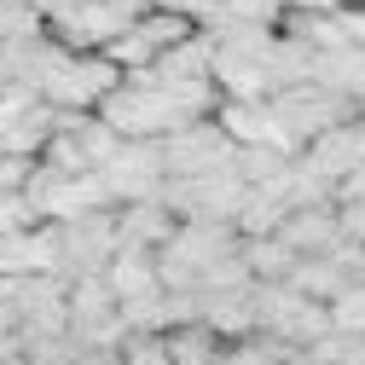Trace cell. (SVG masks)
I'll return each instance as SVG.
<instances>
[{"label": "cell", "instance_id": "5b68a950", "mask_svg": "<svg viewBox=\"0 0 365 365\" xmlns=\"http://www.w3.org/2000/svg\"><path fill=\"white\" fill-rule=\"evenodd\" d=\"M255 331L307 354L319 336H331V307L302 296L296 284H255Z\"/></svg>", "mask_w": 365, "mask_h": 365}, {"label": "cell", "instance_id": "9c48e42d", "mask_svg": "<svg viewBox=\"0 0 365 365\" xmlns=\"http://www.w3.org/2000/svg\"><path fill=\"white\" fill-rule=\"evenodd\" d=\"M168 180V163H163V145L157 140H122V151L110 157L105 168V186L116 203H140V197H157Z\"/></svg>", "mask_w": 365, "mask_h": 365}, {"label": "cell", "instance_id": "7c38bea8", "mask_svg": "<svg viewBox=\"0 0 365 365\" xmlns=\"http://www.w3.org/2000/svg\"><path fill=\"white\" fill-rule=\"evenodd\" d=\"M174 209L163 197H140V203H116V232H122V250H163L174 238Z\"/></svg>", "mask_w": 365, "mask_h": 365}, {"label": "cell", "instance_id": "2e32d148", "mask_svg": "<svg viewBox=\"0 0 365 365\" xmlns=\"http://www.w3.org/2000/svg\"><path fill=\"white\" fill-rule=\"evenodd\" d=\"M163 342H168V359L174 365H215L226 354V336L209 325V319H180V325L163 331Z\"/></svg>", "mask_w": 365, "mask_h": 365}, {"label": "cell", "instance_id": "d4e9b609", "mask_svg": "<svg viewBox=\"0 0 365 365\" xmlns=\"http://www.w3.org/2000/svg\"><path fill=\"white\" fill-rule=\"evenodd\" d=\"M348 365H365V336H354V348H348Z\"/></svg>", "mask_w": 365, "mask_h": 365}, {"label": "cell", "instance_id": "7402d4cb", "mask_svg": "<svg viewBox=\"0 0 365 365\" xmlns=\"http://www.w3.org/2000/svg\"><path fill=\"white\" fill-rule=\"evenodd\" d=\"M35 174V157H18V151H0V192H24Z\"/></svg>", "mask_w": 365, "mask_h": 365}, {"label": "cell", "instance_id": "44dd1931", "mask_svg": "<svg viewBox=\"0 0 365 365\" xmlns=\"http://www.w3.org/2000/svg\"><path fill=\"white\" fill-rule=\"evenodd\" d=\"M122 365H174L163 331H128L122 336Z\"/></svg>", "mask_w": 365, "mask_h": 365}, {"label": "cell", "instance_id": "7a4b0ae2", "mask_svg": "<svg viewBox=\"0 0 365 365\" xmlns=\"http://www.w3.org/2000/svg\"><path fill=\"white\" fill-rule=\"evenodd\" d=\"M116 87H122V64L110 53H70V47H58L47 58V70H41L35 93L53 110H99Z\"/></svg>", "mask_w": 365, "mask_h": 365}, {"label": "cell", "instance_id": "277c9868", "mask_svg": "<svg viewBox=\"0 0 365 365\" xmlns=\"http://www.w3.org/2000/svg\"><path fill=\"white\" fill-rule=\"evenodd\" d=\"M122 151V133L99 116V110H58L53 140L41 151V163H53L64 174H105L110 157Z\"/></svg>", "mask_w": 365, "mask_h": 365}, {"label": "cell", "instance_id": "8992f818", "mask_svg": "<svg viewBox=\"0 0 365 365\" xmlns=\"http://www.w3.org/2000/svg\"><path fill=\"white\" fill-rule=\"evenodd\" d=\"M58 226V279H93L110 267V255L122 250L116 232V209H87L76 220H53Z\"/></svg>", "mask_w": 365, "mask_h": 365}, {"label": "cell", "instance_id": "e0dca14e", "mask_svg": "<svg viewBox=\"0 0 365 365\" xmlns=\"http://www.w3.org/2000/svg\"><path fill=\"white\" fill-rule=\"evenodd\" d=\"M238 255H244V267H250V279H255V284H284L290 272H296V261H302L279 232L244 238V244H238Z\"/></svg>", "mask_w": 365, "mask_h": 365}, {"label": "cell", "instance_id": "ac0fdd59", "mask_svg": "<svg viewBox=\"0 0 365 365\" xmlns=\"http://www.w3.org/2000/svg\"><path fill=\"white\" fill-rule=\"evenodd\" d=\"M313 81L336 87L348 99H365V47H331L313 58Z\"/></svg>", "mask_w": 365, "mask_h": 365}, {"label": "cell", "instance_id": "8fae6325", "mask_svg": "<svg viewBox=\"0 0 365 365\" xmlns=\"http://www.w3.org/2000/svg\"><path fill=\"white\" fill-rule=\"evenodd\" d=\"M279 238L296 250V255H331V250H342L348 238H342V215H336V203H307V209H290L284 215V226H279Z\"/></svg>", "mask_w": 365, "mask_h": 365}, {"label": "cell", "instance_id": "3957f363", "mask_svg": "<svg viewBox=\"0 0 365 365\" xmlns=\"http://www.w3.org/2000/svg\"><path fill=\"white\" fill-rule=\"evenodd\" d=\"M99 116L122 133V140H163V133L180 128V110H174V99H168V87H163L151 70L122 76V87L99 105Z\"/></svg>", "mask_w": 365, "mask_h": 365}, {"label": "cell", "instance_id": "603a6c76", "mask_svg": "<svg viewBox=\"0 0 365 365\" xmlns=\"http://www.w3.org/2000/svg\"><path fill=\"white\" fill-rule=\"evenodd\" d=\"M70 365H122V348H87V342H76Z\"/></svg>", "mask_w": 365, "mask_h": 365}, {"label": "cell", "instance_id": "ba28073f", "mask_svg": "<svg viewBox=\"0 0 365 365\" xmlns=\"http://www.w3.org/2000/svg\"><path fill=\"white\" fill-rule=\"evenodd\" d=\"M163 163H168V180H192V174H215V168H232V140H226V128L215 116L203 122H186V128H174L163 133Z\"/></svg>", "mask_w": 365, "mask_h": 365}, {"label": "cell", "instance_id": "4fadbf2b", "mask_svg": "<svg viewBox=\"0 0 365 365\" xmlns=\"http://www.w3.org/2000/svg\"><path fill=\"white\" fill-rule=\"evenodd\" d=\"M307 168H319L331 180V186H342V180L365 163V145H359V122H342V128H331V133H319V140L307 145V151H296Z\"/></svg>", "mask_w": 365, "mask_h": 365}, {"label": "cell", "instance_id": "4316f807", "mask_svg": "<svg viewBox=\"0 0 365 365\" xmlns=\"http://www.w3.org/2000/svg\"><path fill=\"white\" fill-rule=\"evenodd\" d=\"M302 365H313V359H302Z\"/></svg>", "mask_w": 365, "mask_h": 365}, {"label": "cell", "instance_id": "cb8c5ba5", "mask_svg": "<svg viewBox=\"0 0 365 365\" xmlns=\"http://www.w3.org/2000/svg\"><path fill=\"white\" fill-rule=\"evenodd\" d=\"M348 0H290V12H342Z\"/></svg>", "mask_w": 365, "mask_h": 365}, {"label": "cell", "instance_id": "30bf717a", "mask_svg": "<svg viewBox=\"0 0 365 365\" xmlns=\"http://www.w3.org/2000/svg\"><path fill=\"white\" fill-rule=\"evenodd\" d=\"M122 29H128V18L110 12L105 0H81L76 12H64V18L47 24V35L58 41V47H70V53H105Z\"/></svg>", "mask_w": 365, "mask_h": 365}, {"label": "cell", "instance_id": "484cf974", "mask_svg": "<svg viewBox=\"0 0 365 365\" xmlns=\"http://www.w3.org/2000/svg\"><path fill=\"white\" fill-rule=\"evenodd\" d=\"M359 122H365V99H359Z\"/></svg>", "mask_w": 365, "mask_h": 365}, {"label": "cell", "instance_id": "ffe728a7", "mask_svg": "<svg viewBox=\"0 0 365 365\" xmlns=\"http://www.w3.org/2000/svg\"><path fill=\"white\" fill-rule=\"evenodd\" d=\"M325 307H331V331H342V336H365V279H354L348 290H336Z\"/></svg>", "mask_w": 365, "mask_h": 365}, {"label": "cell", "instance_id": "5bb4252c", "mask_svg": "<svg viewBox=\"0 0 365 365\" xmlns=\"http://www.w3.org/2000/svg\"><path fill=\"white\" fill-rule=\"evenodd\" d=\"M215 122L226 128L232 145H279V128H272V105L267 99H220Z\"/></svg>", "mask_w": 365, "mask_h": 365}, {"label": "cell", "instance_id": "d6986e66", "mask_svg": "<svg viewBox=\"0 0 365 365\" xmlns=\"http://www.w3.org/2000/svg\"><path fill=\"white\" fill-rule=\"evenodd\" d=\"M232 168H238L244 186H267V180H279L290 168V151H279V145H238L232 151Z\"/></svg>", "mask_w": 365, "mask_h": 365}, {"label": "cell", "instance_id": "52a82bcc", "mask_svg": "<svg viewBox=\"0 0 365 365\" xmlns=\"http://www.w3.org/2000/svg\"><path fill=\"white\" fill-rule=\"evenodd\" d=\"M70 336L87 342V348H122L128 319H122L116 290L105 284V272H93V279H70Z\"/></svg>", "mask_w": 365, "mask_h": 365}, {"label": "cell", "instance_id": "6da1fadb", "mask_svg": "<svg viewBox=\"0 0 365 365\" xmlns=\"http://www.w3.org/2000/svg\"><path fill=\"white\" fill-rule=\"evenodd\" d=\"M272 105V128H279V151H307L319 133H331L342 122H359V99L336 93L325 81H296V87H279L267 99Z\"/></svg>", "mask_w": 365, "mask_h": 365}, {"label": "cell", "instance_id": "9a60e30c", "mask_svg": "<svg viewBox=\"0 0 365 365\" xmlns=\"http://www.w3.org/2000/svg\"><path fill=\"white\" fill-rule=\"evenodd\" d=\"M105 284L116 290V302H140V296H157L163 290V272H157V250H116L110 267H105Z\"/></svg>", "mask_w": 365, "mask_h": 365}]
</instances>
